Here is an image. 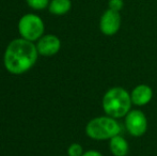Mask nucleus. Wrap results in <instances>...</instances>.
<instances>
[{
	"label": "nucleus",
	"instance_id": "nucleus-4",
	"mask_svg": "<svg viewBox=\"0 0 157 156\" xmlns=\"http://www.w3.org/2000/svg\"><path fill=\"white\" fill-rule=\"evenodd\" d=\"M18 31L23 39L30 42L36 41L42 38L44 32L43 21L34 14L24 15L18 23Z\"/></svg>",
	"mask_w": 157,
	"mask_h": 156
},
{
	"label": "nucleus",
	"instance_id": "nucleus-1",
	"mask_svg": "<svg viewBox=\"0 0 157 156\" xmlns=\"http://www.w3.org/2000/svg\"><path fill=\"white\" fill-rule=\"evenodd\" d=\"M39 51L32 42L25 39L12 41L4 52L3 62L11 74L19 75L30 70L36 62Z\"/></svg>",
	"mask_w": 157,
	"mask_h": 156
},
{
	"label": "nucleus",
	"instance_id": "nucleus-11",
	"mask_svg": "<svg viewBox=\"0 0 157 156\" xmlns=\"http://www.w3.org/2000/svg\"><path fill=\"white\" fill-rule=\"evenodd\" d=\"M27 2L31 8L35 9V10H43V9L47 8L49 0H27Z\"/></svg>",
	"mask_w": 157,
	"mask_h": 156
},
{
	"label": "nucleus",
	"instance_id": "nucleus-10",
	"mask_svg": "<svg viewBox=\"0 0 157 156\" xmlns=\"http://www.w3.org/2000/svg\"><path fill=\"white\" fill-rule=\"evenodd\" d=\"M71 0H52L49 3V11L55 15H63L71 10Z\"/></svg>",
	"mask_w": 157,
	"mask_h": 156
},
{
	"label": "nucleus",
	"instance_id": "nucleus-13",
	"mask_svg": "<svg viewBox=\"0 0 157 156\" xmlns=\"http://www.w3.org/2000/svg\"><path fill=\"white\" fill-rule=\"evenodd\" d=\"M109 8H110V10H113V11L119 12V11L123 8V1L122 0H110Z\"/></svg>",
	"mask_w": 157,
	"mask_h": 156
},
{
	"label": "nucleus",
	"instance_id": "nucleus-6",
	"mask_svg": "<svg viewBox=\"0 0 157 156\" xmlns=\"http://www.w3.org/2000/svg\"><path fill=\"white\" fill-rule=\"evenodd\" d=\"M101 31L105 36H113L119 31L121 27V16L119 12L113 10H108L103 14L101 18Z\"/></svg>",
	"mask_w": 157,
	"mask_h": 156
},
{
	"label": "nucleus",
	"instance_id": "nucleus-3",
	"mask_svg": "<svg viewBox=\"0 0 157 156\" xmlns=\"http://www.w3.org/2000/svg\"><path fill=\"white\" fill-rule=\"evenodd\" d=\"M121 125L117 119L106 116L97 117L89 121L86 126V133L90 138L94 140H106L111 139L117 135H120Z\"/></svg>",
	"mask_w": 157,
	"mask_h": 156
},
{
	"label": "nucleus",
	"instance_id": "nucleus-5",
	"mask_svg": "<svg viewBox=\"0 0 157 156\" xmlns=\"http://www.w3.org/2000/svg\"><path fill=\"white\" fill-rule=\"evenodd\" d=\"M125 126L132 136L140 137L147 129V119L141 110H130L125 116Z\"/></svg>",
	"mask_w": 157,
	"mask_h": 156
},
{
	"label": "nucleus",
	"instance_id": "nucleus-7",
	"mask_svg": "<svg viewBox=\"0 0 157 156\" xmlns=\"http://www.w3.org/2000/svg\"><path fill=\"white\" fill-rule=\"evenodd\" d=\"M61 42L54 34H47L39 40L36 49L40 55L44 57H50L56 55L60 50Z\"/></svg>",
	"mask_w": 157,
	"mask_h": 156
},
{
	"label": "nucleus",
	"instance_id": "nucleus-9",
	"mask_svg": "<svg viewBox=\"0 0 157 156\" xmlns=\"http://www.w3.org/2000/svg\"><path fill=\"white\" fill-rule=\"evenodd\" d=\"M109 148L110 152L114 156H126L129 152L128 142L121 135H117L110 139Z\"/></svg>",
	"mask_w": 157,
	"mask_h": 156
},
{
	"label": "nucleus",
	"instance_id": "nucleus-8",
	"mask_svg": "<svg viewBox=\"0 0 157 156\" xmlns=\"http://www.w3.org/2000/svg\"><path fill=\"white\" fill-rule=\"evenodd\" d=\"M132 102L136 106H144L151 102L153 97V91L147 85H139L132 89L130 93Z\"/></svg>",
	"mask_w": 157,
	"mask_h": 156
},
{
	"label": "nucleus",
	"instance_id": "nucleus-2",
	"mask_svg": "<svg viewBox=\"0 0 157 156\" xmlns=\"http://www.w3.org/2000/svg\"><path fill=\"white\" fill-rule=\"evenodd\" d=\"M130 94L121 87L109 89L103 96L101 106L105 113L114 119L123 118L130 111L132 107Z\"/></svg>",
	"mask_w": 157,
	"mask_h": 156
},
{
	"label": "nucleus",
	"instance_id": "nucleus-14",
	"mask_svg": "<svg viewBox=\"0 0 157 156\" xmlns=\"http://www.w3.org/2000/svg\"><path fill=\"white\" fill-rule=\"evenodd\" d=\"M82 156H103L99 152H97V151H88V152L83 153Z\"/></svg>",
	"mask_w": 157,
	"mask_h": 156
},
{
	"label": "nucleus",
	"instance_id": "nucleus-12",
	"mask_svg": "<svg viewBox=\"0 0 157 156\" xmlns=\"http://www.w3.org/2000/svg\"><path fill=\"white\" fill-rule=\"evenodd\" d=\"M68 156H82L83 155V150L82 146L79 143H73L68 146L67 150Z\"/></svg>",
	"mask_w": 157,
	"mask_h": 156
}]
</instances>
